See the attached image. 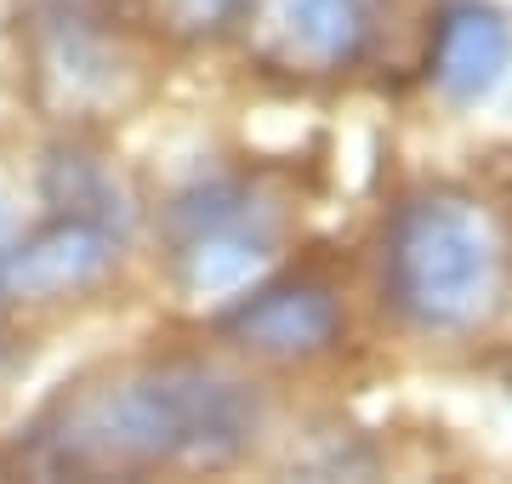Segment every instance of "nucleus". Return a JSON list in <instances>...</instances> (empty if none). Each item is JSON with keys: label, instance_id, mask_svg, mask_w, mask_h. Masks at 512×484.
<instances>
[{"label": "nucleus", "instance_id": "1", "mask_svg": "<svg viewBox=\"0 0 512 484\" xmlns=\"http://www.w3.org/2000/svg\"><path fill=\"white\" fill-rule=\"evenodd\" d=\"M262 405L239 376L205 359H154L57 393L35 422L40 473L120 479L154 467H228L256 445Z\"/></svg>", "mask_w": 512, "mask_h": 484}, {"label": "nucleus", "instance_id": "2", "mask_svg": "<svg viewBox=\"0 0 512 484\" xmlns=\"http://www.w3.org/2000/svg\"><path fill=\"white\" fill-rule=\"evenodd\" d=\"M382 274L399 319L433 336H461L501 308L507 251L484 205L456 188H433L393 211Z\"/></svg>", "mask_w": 512, "mask_h": 484}, {"label": "nucleus", "instance_id": "3", "mask_svg": "<svg viewBox=\"0 0 512 484\" xmlns=\"http://www.w3.org/2000/svg\"><path fill=\"white\" fill-rule=\"evenodd\" d=\"M268 262H274V211L245 183L194 188L171 205V274L183 297H239Z\"/></svg>", "mask_w": 512, "mask_h": 484}, {"label": "nucleus", "instance_id": "4", "mask_svg": "<svg viewBox=\"0 0 512 484\" xmlns=\"http://www.w3.org/2000/svg\"><path fill=\"white\" fill-rule=\"evenodd\" d=\"M251 46L285 75H336L370 46V0H251Z\"/></svg>", "mask_w": 512, "mask_h": 484}, {"label": "nucleus", "instance_id": "5", "mask_svg": "<svg viewBox=\"0 0 512 484\" xmlns=\"http://www.w3.org/2000/svg\"><path fill=\"white\" fill-rule=\"evenodd\" d=\"M120 262V228L92 217H52L46 228L12 240L0 262V297L12 302H57L80 297L114 274Z\"/></svg>", "mask_w": 512, "mask_h": 484}, {"label": "nucleus", "instance_id": "6", "mask_svg": "<svg viewBox=\"0 0 512 484\" xmlns=\"http://www.w3.org/2000/svg\"><path fill=\"white\" fill-rule=\"evenodd\" d=\"M222 336L256 359H319L342 336V302L313 280H279V285H251L239 291L234 308L222 314Z\"/></svg>", "mask_w": 512, "mask_h": 484}, {"label": "nucleus", "instance_id": "7", "mask_svg": "<svg viewBox=\"0 0 512 484\" xmlns=\"http://www.w3.org/2000/svg\"><path fill=\"white\" fill-rule=\"evenodd\" d=\"M512 69V23L495 6L456 0L444 6L439 29H433V57H427V80L439 86L444 103H484V97L507 80Z\"/></svg>", "mask_w": 512, "mask_h": 484}, {"label": "nucleus", "instance_id": "8", "mask_svg": "<svg viewBox=\"0 0 512 484\" xmlns=\"http://www.w3.org/2000/svg\"><path fill=\"white\" fill-rule=\"evenodd\" d=\"M46 200L57 217H92V223L126 228V194L114 183V171L92 154H52L46 160Z\"/></svg>", "mask_w": 512, "mask_h": 484}, {"label": "nucleus", "instance_id": "9", "mask_svg": "<svg viewBox=\"0 0 512 484\" xmlns=\"http://www.w3.org/2000/svg\"><path fill=\"white\" fill-rule=\"evenodd\" d=\"M245 6L251 0H154V18L177 40H217L222 29L245 18Z\"/></svg>", "mask_w": 512, "mask_h": 484}, {"label": "nucleus", "instance_id": "10", "mask_svg": "<svg viewBox=\"0 0 512 484\" xmlns=\"http://www.w3.org/2000/svg\"><path fill=\"white\" fill-rule=\"evenodd\" d=\"M12 240H18V217H12V205H6V194H0V262H6Z\"/></svg>", "mask_w": 512, "mask_h": 484}]
</instances>
